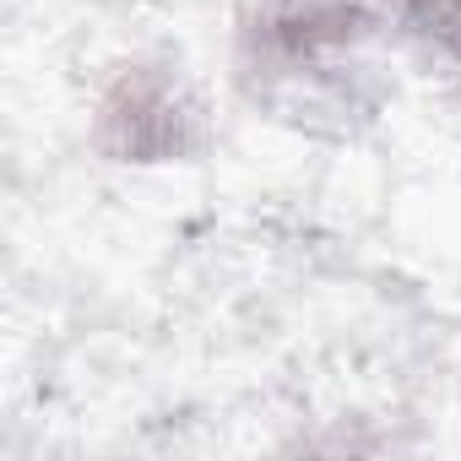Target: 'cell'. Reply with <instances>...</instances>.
<instances>
[{
    "label": "cell",
    "instance_id": "cell-2",
    "mask_svg": "<svg viewBox=\"0 0 461 461\" xmlns=\"http://www.w3.org/2000/svg\"><path fill=\"white\" fill-rule=\"evenodd\" d=\"M201 141V104L168 66H120L93 104V147L109 163H179Z\"/></svg>",
    "mask_w": 461,
    "mask_h": 461
},
{
    "label": "cell",
    "instance_id": "cell-1",
    "mask_svg": "<svg viewBox=\"0 0 461 461\" xmlns=\"http://www.w3.org/2000/svg\"><path fill=\"white\" fill-rule=\"evenodd\" d=\"M375 39L380 12L369 0H261L240 28V87L277 120L353 131L385 93L369 66Z\"/></svg>",
    "mask_w": 461,
    "mask_h": 461
},
{
    "label": "cell",
    "instance_id": "cell-3",
    "mask_svg": "<svg viewBox=\"0 0 461 461\" xmlns=\"http://www.w3.org/2000/svg\"><path fill=\"white\" fill-rule=\"evenodd\" d=\"M396 23L407 39L461 71V0H396Z\"/></svg>",
    "mask_w": 461,
    "mask_h": 461
}]
</instances>
